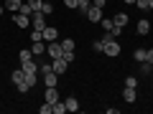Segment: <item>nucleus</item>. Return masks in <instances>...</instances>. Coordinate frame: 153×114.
Here are the masks:
<instances>
[{
    "label": "nucleus",
    "mask_w": 153,
    "mask_h": 114,
    "mask_svg": "<svg viewBox=\"0 0 153 114\" xmlns=\"http://www.w3.org/2000/svg\"><path fill=\"white\" fill-rule=\"evenodd\" d=\"M31 26L36 28V31H44V28H46V15L41 10H33L31 13Z\"/></svg>",
    "instance_id": "f257e3e1"
},
{
    "label": "nucleus",
    "mask_w": 153,
    "mask_h": 114,
    "mask_svg": "<svg viewBox=\"0 0 153 114\" xmlns=\"http://www.w3.org/2000/svg\"><path fill=\"white\" fill-rule=\"evenodd\" d=\"M46 53H49L51 58H61V56H64V48H61V43H56V41H49V43H46Z\"/></svg>",
    "instance_id": "f03ea898"
},
{
    "label": "nucleus",
    "mask_w": 153,
    "mask_h": 114,
    "mask_svg": "<svg viewBox=\"0 0 153 114\" xmlns=\"http://www.w3.org/2000/svg\"><path fill=\"white\" fill-rule=\"evenodd\" d=\"M51 69H54V71H56V74H59V76H61V74H64V71H66V69H69V61H66V58H64V56H61V58H51Z\"/></svg>",
    "instance_id": "7ed1b4c3"
},
{
    "label": "nucleus",
    "mask_w": 153,
    "mask_h": 114,
    "mask_svg": "<svg viewBox=\"0 0 153 114\" xmlns=\"http://www.w3.org/2000/svg\"><path fill=\"white\" fill-rule=\"evenodd\" d=\"M13 26H16V28H28V26H31V15H23V13H13Z\"/></svg>",
    "instance_id": "20e7f679"
},
{
    "label": "nucleus",
    "mask_w": 153,
    "mask_h": 114,
    "mask_svg": "<svg viewBox=\"0 0 153 114\" xmlns=\"http://www.w3.org/2000/svg\"><path fill=\"white\" fill-rule=\"evenodd\" d=\"M105 53H107L110 58H117V56H120V43H117V38L110 41V43H105Z\"/></svg>",
    "instance_id": "39448f33"
},
{
    "label": "nucleus",
    "mask_w": 153,
    "mask_h": 114,
    "mask_svg": "<svg viewBox=\"0 0 153 114\" xmlns=\"http://www.w3.org/2000/svg\"><path fill=\"white\" fill-rule=\"evenodd\" d=\"M44 102H49V104L59 102V86H46V91H44Z\"/></svg>",
    "instance_id": "423d86ee"
},
{
    "label": "nucleus",
    "mask_w": 153,
    "mask_h": 114,
    "mask_svg": "<svg viewBox=\"0 0 153 114\" xmlns=\"http://www.w3.org/2000/svg\"><path fill=\"white\" fill-rule=\"evenodd\" d=\"M87 20H89V23H100V20H102V8L92 5V8L87 10Z\"/></svg>",
    "instance_id": "0eeeda50"
},
{
    "label": "nucleus",
    "mask_w": 153,
    "mask_h": 114,
    "mask_svg": "<svg viewBox=\"0 0 153 114\" xmlns=\"http://www.w3.org/2000/svg\"><path fill=\"white\" fill-rule=\"evenodd\" d=\"M10 81L16 84V89L21 86V84H26V71H23V69H16V71L10 74Z\"/></svg>",
    "instance_id": "6e6552de"
},
{
    "label": "nucleus",
    "mask_w": 153,
    "mask_h": 114,
    "mask_svg": "<svg viewBox=\"0 0 153 114\" xmlns=\"http://www.w3.org/2000/svg\"><path fill=\"white\" fill-rule=\"evenodd\" d=\"M123 99H125L128 104H133V102L138 99V89H133V86H125V89H123Z\"/></svg>",
    "instance_id": "1a4fd4ad"
},
{
    "label": "nucleus",
    "mask_w": 153,
    "mask_h": 114,
    "mask_svg": "<svg viewBox=\"0 0 153 114\" xmlns=\"http://www.w3.org/2000/svg\"><path fill=\"white\" fill-rule=\"evenodd\" d=\"M3 5H5V10H10V13H18V10H21V5H23V0H5Z\"/></svg>",
    "instance_id": "9d476101"
},
{
    "label": "nucleus",
    "mask_w": 153,
    "mask_h": 114,
    "mask_svg": "<svg viewBox=\"0 0 153 114\" xmlns=\"http://www.w3.org/2000/svg\"><path fill=\"white\" fill-rule=\"evenodd\" d=\"M148 33H151V20H146V18L138 20V36H148Z\"/></svg>",
    "instance_id": "9b49d317"
},
{
    "label": "nucleus",
    "mask_w": 153,
    "mask_h": 114,
    "mask_svg": "<svg viewBox=\"0 0 153 114\" xmlns=\"http://www.w3.org/2000/svg\"><path fill=\"white\" fill-rule=\"evenodd\" d=\"M31 51H33V56H41V53H46V41H33Z\"/></svg>",
    "instance_id": "f8f14e48"
},
{
    "label": "nucleus",
    "mask_w": 153,
    "mask_h": 114,
    "mask_svg": "<svg viewBox=\"0 0 153 114\" xmlns=\"http://www.w3.org/2000/svg\"><path fill=\"white\" fill-rule=\"evenodd\" d=\"M41 76H44V84H46V86H59V84H56V76H59L56 71H49V74H41Z\"/></svg>",
    "instance_id": "ddd939ff"
},
{
    "label": "nucleus",
    "mask_w": 153,
    "mask_h": 114,
    "mask_svg": "<svg viewBox=\"0 0 153 114\" xmlns=\"http://www.w3.org/2000/svg\"><path fill=\"white\" fill-rule=\"evenodd\" d=\"M21 69L23 71H26V74H38V64H36V61H26V64H21Z\"/></svg>",
    "instance_id": "4468645a"
},
{
    "label": "nucleus",
    "mask_w": 153,
    "mask_h": 114,
    "mask_svg": "<svg viewBox=\"0 0 153 114\" xmlns=\"http://www.w3.org/2000/svg\"><path fill=\"white\" fill-rule=\"evenodd\" d=\"M133 58H135L138 64H143V61H148V48H135V51H133Z\"/></svg>",
    "instance_id": "2eb2a0df"
},
{
    "label": "nucleus",
    "mask_w": 153,
    "mask_h": 114,
    "mask_svg": "<svg viewBox=\"0 0 153 114\" xmlns=\"http://www.w3.org/2000/svg\"><path fill=\"white\" fill-rule=\"evenodd\" d=\"M44 41L49 43V41H56V28L54 26H46L44 28Z\"/></svg>",
    "instance_id": "dca6fc26"
},
{
    "label": "nucleus",
    "mask_w": 153,
    "mask_h": 114,
    "mask_svg": "<svg viewBox=\"0 0 153 114\" xmlns=\"http://www.w3.org/2000/svg\"><path fill=\"white\" fill-rule=\"evenodd\" d=\"M64 104H66V112H79V102H76V96H69Z\"/></svg>",
    "instance_id": "f3484780"
},
{
    "label": "nucleus",
    "mask_w": 153,
    "mask_h": 114,
    "mask_svg": "<svg viewBox=\"0 0 153 114\" xmlns=\"http://www.w3.org/2000/svg\"><path fill=\"white\" fill-rule=\"evenodd\" d=\"M31 58H33V51H31V48L18 51V61H21V64H26V61H31Z\"/></svg>",
    "instance_id": "a211bd4d"
},
{
    "label": "nucleus",
    "mask_w": 153,
    "mask_h": 114,
    "mask_svg": "<svg viewBox=\"0 0 153 114\" xmlns=\"http://www.w3.org/2000/svg\"><path fill=\"white\" fill-rule=\"evenodd\" d=\"M89 8H92V0H76V10H79V13H84V15H87Z\"/></svg>",
    "instance_id": "6ab92c4d"
},
{
    "label": "nucleus",
    "mask_w": 153,
    "mask_h": 114,
    "mask_svg": "<svg viewBox=\"0 0 153 114\" xmlns=\"http://www.w3.org/2000/svg\"><path fill=\"white\" fill-rule=\"evenodd\" d=\"M61 48H64V53H74V41H71V38H64V41H61Z\"/></svg>",
    "instance_id": "aec40b11"
},
{
    "label": "nucleus",
    "mask_w": 153,
    "mask_h": 114,
    "mask_svg": "<svg viewBox=\"0 0 153 114\" xmlns=\"http://www.w3.org/2000/svg\"><path fill=\"white\" fill-rule=\"evenodd\" d=\"M112 23H115V26H128V13H115Z\"/></svg>",
    "instance_id": "412c9836"
},
{
    "label": "nucleus",
    "mask_w": 153,
    "mask_h": 114,
    "mask_svg": "<svg viewBox=\"0 0 153 114\" xmlns=\"http://www.w3.org/2000/svg\"><path fill=\"white\" fill-rule=\"evenodd\" d=\"M97 26L102 28V31H112V26H115V23H112V18H102V20H100Z\"/></svg>",
    "instance_id": "4be33fe9"
},
{
    "label": "nucleus",
    "mask_w": 153,
    "mask_h": 114,
    "mask_svg": "<svg viewBox=\"0 0 153 114\" xmlns=\"http://www.w3.org/2000/svg\"><path fill=\"white\" fill-rule=\"evenodd\" d=\"M18 13H23V15H31V13H33L31 3H28V0H23V5H21V10H18Z\"/></svg>",
    "instance_id": "5701e85b"
},
{
    "label": "nucleus",
    "mask_w": 153,
    "mask_h": 114,
    "mask_svg": "<svg viewBox=\"0 0 153 114\" xmlns=\"http://www.w3.org/2000/svg\"><path fill=\"white\" fill-rule=\"evenodd\" d=\"M41 13H44V15H51V13H54V5L44 0V5H41Z\"/></svg>",
    "instance_id": "b1692460"
},
{
    "label": "nucleus",
    "mask_w": 153,
    "mask_h": 114,
    "mask_svg": "<svg viewBox=\"0 0 153 114\" xmlns=\"http://www.w3.org/2000/svg\"><path fill=\"white\" fill-rule=\"evenodd\" d=\"M31 41H44V31H36V28H33L31 31Z\"/></svg>",
    "instance_id": "393cba45"
},
{
    "label": "nucleus",
    "mask_w": 153,
    "mask_h": 114,
    "mask_svg": "<svg viewBox=\"0 0 153 114\" xmlns=\"http://www.w3.org/2000/svg\"><path fill=\"white\" fill-rule=\"evenodd\" d=\"M135 8L138 10H148L151 5H148V0H135Z\"/></svg>",
    "instance_id": "a878e982"
},
{
    "label": "nucleus",
    "mask_w": 153,
    "mask_h": 114,
    "mask_svg": "<svg viewBox=\"0 0 153 114\" xmlns=\"http://www.w3.org/2000/svg\"><path fill=\"white\" fill-rule=\"evenodd\" d=\"M125 86H133V89H138V79H135V76H128V79H125Z\"/></svg>",
    "instance_id": "bb28decb"
},
{
    "label": "nucleus",
    "mask_w": 153,
    "mask_h": 114,
    "mask_svg": "<svg viewBox=\"0 0 153 114\" xmlns=\"http://www.w3.org/2000/svg\"><path fill=\"white\" fill-rule=\"evenodd\" d=\"M38 112H41V114H51V104H49V102H44L41 107H38Z\"/></svg>",
    "instance_id": "cd10ccee"
},
{
    "label": "nucleus",
    "mask_w": 153,
    "mask_h": 114,
    "mask_svg": "<svg viewBox=\"0 0 153 114\" xmlns=\"http://www.w3.org/2000/svg\"><path fill=\"white\" fill-rule=\"evenodd\" d=\"M28 3H31L33 10H41V5H44V0H28Z\"/></svg>",
    "instance_id": "c85d7f7f"
},
{
    "label": "nucleus",
    "mask_w": 153,
    "mask_h": 114,
    "mask_svg": "<svg viewBox=\"0 0 153 114\" xmlns=\"http://www.w3.org/2000/svg\"><path fill=\"white\" fill-rule=\"evenodd\" d=\"M94 51H105V41H102V38H100V41H94Z\"/></svg>",
    "instance_id": "c756f323"
},
{
    "label": "nucleus",
    "mask_w": 153,
    "mask_h": 114,
    "mask_svg": "<svg viewBox=\"0 0 153 114\" xmlns=\"http://www.w3.org/2000/svg\"><path fill=\"white\" fill-rule=\"evenodd\" d=\"M120 33H123V26H112V36H115V38L120 36Z\"/></svg>",
    "instance_id": "7c9ffc66"
},
{
    "label": "nucleus",
    "mask_w": 153,
    "mask_h": 114,
    "mask_svg": "<svg viewBox=\"0 0 153 114\" xmlns=\"http://www.w3.org/2000/svg\"><path fill=\"white\" fill-rule=\"evenodd\" d=\"M64 5H66V8H71V10H74V8H76V0H64Z\"/></svg>",
    "instance_id": "2f4dec72"
},
{
    "label": "nucleus",
    "mask_w": 153,
    "mask_h": 114,
    "mask_svg": "<svg viewBox=\"0 0 153 114\" xmlns=\"http://www.w3.org/2000/svg\"><path fill=\"white\" fill-rule=\"evenodd\" d=\"M92 5H97V8H105V0H92Z\"/></svg>",
    "instance_id": "473e14b6"
},
{
    "label": "nucleus",
    "mask_w": 153,
    "mask_h": 114,
    "mask_svg": "<svg viewBox=\"0 0 153 114\" xmlns=\"http://www.w3.org/2000/svg\"><path fill=\"white\" fill-rule=\"evenodd\" d=\"M148 61L153 64V48H148Z\"/></svg>",
    "instance_id": "72a5a7b5"
},
{
    "label": "nucleus",
    "mask_w": 153,
    "mask_h": 114,
    "mask_svg": "<svg viewBox=\"0 0 153 114\" xmlns=\"http://www.w3.org/2000/svg\"><path fill=\"white\" fill-rule=\"evenodd\" d=\"M3 13H5V5H0V15H3Z\"/></svg>",
    "instance_id": "f704fd0d"
},
{
    "label": "nucleus",
    "mask_w": 153,
    "mask_h": 114,
    "mask_svg": "<svg viewBox=\"0 0 153 114\" xmlns=\"http://www.w3.org/2000/svg\"><path fill=\"white\" fill-rule=\"evenodd\" d=\"M148 5H151V8H153V0H148Z\"/></svg>",
    "instance_id": "c9c22d12"
}]
</instances>
